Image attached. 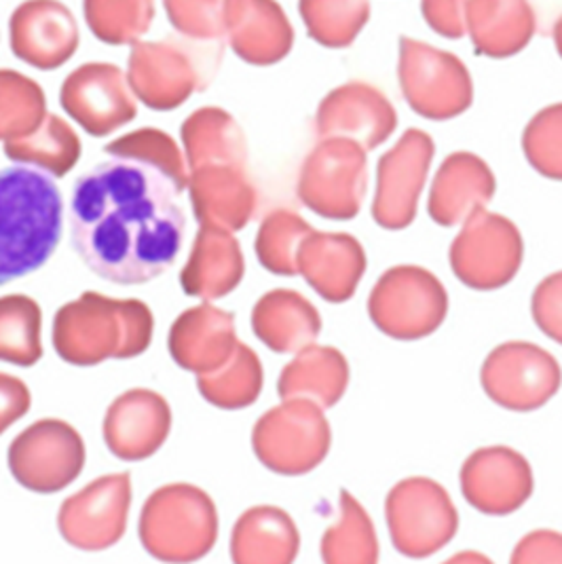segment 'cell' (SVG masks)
Masks as SVG:
<instances>
[{
  "instance_id": "1",
  "label": "cell",
  "mask_w": 562,
  "mask_h": 564,
  "mask_svg": "<svg viewBox=\"0 0 562 564\" xmlns=\"http://www.w3.org/2000/svg\"><path fill=\"white\" fill-rule=\"evenodd\" d=\"M110 159L77 178L68 202L71 243L83 264L117 285L159 278L182 252L186 178L174 140L142 129L106 147Z\"/></svg>"
},
{
  "instance_id": "2",
  "label": "cell",
  "mask_w": 562,
  "mask_h": 564,
  "mask_svg": "<svg viewBox=\"0 0 562 564\" xmlns=\"http://www.w3.org/2000/svg\"><path fill=\"white\" fill-rule=\"evenodd\" d=\"M64 232V197L36 167L0 170V288L36 273L55 254Z\"/></svg>"
},
{
  "instance_id": "3",
  "label": "cell",
  "mask_w": 562,
  "mask_h": 564,
  "mask_svg": "<svg viewBox=\"0 0 562 564\" xmlns=\"http://www.w3.org/2000/svg\"><path fill=\"white\" fill-rule=\"evenodd\" d=\"M220 52V43L186 36L138 41L129 53V85L154 110H174L204 87L205 66L216 68Z\"/></svg>"
},
{
  "instance_id": "4",
  "label": "cell",
  "mask_w": 562,
  "mask_h": 564,
  "mask_svg": "<svg viewBox=\"0 0 562 564\" xmlns=\"http://www.w3.org/2000/svg\"><path fill=\"white\" fill-rule=\"evenodd\" d=\"M372 324L396 340H421L448 315V294L432 271L419 264L387 269L368 296Z\"/></svg>"
},
{
  "instance_id": "5",
  "label": "cell",
  "mask_w": 562,
  "mask_h": 564,
  "mask_svg": "<svg viewBox=\"0 0 562 564\" xmlns=\"http://www.w3.org/2000/svg\"><path fill=\"white\" fill-rule=\"evenodd\" d=\"M398 80L410 108L430 121L457 119L474 104V78L455 53L400 36Z\"/></svg>"
},
{
  "instance_id": "6",
  "label": "cell",
  "mask_w": 562,
  "mask_h": 564,
  "mask_svg": "<svg viewBox=\"0 0 562 564\" xmlns=\"http://www.w3.org/2000/svg\"><path fill=\"white\" fill-rule=\"evenodd\" d=\"M385 520L393 547L409 558L434 556L460 531L448 490L425 476L404 478L387 492Z\"/></svg>"
},
{
  "instance_id": "7",
  "label": "cell",
  "mask_w": 562,
  "mask_h": 564,
  "mask_svg": "<svg viewBox=\"0 0 562 564\" xmlns=\"http://www.w3.org/2000/svg\"><path fill=\"white\" fill-rule=\"evenodd\" d=\"M366 191L368 151L347 138H322L301 170V202L328 220H352L364 206Z\"/></svg>"
},
{
  "instance_id": "8",
  "label": "cell",
  "mask_w": 562,
  "mask_h": 564,
  "mask_svg": "<svg viewBox=\"0 0 562 564\" xmlns=\"http://www.w3.org/2000/svg\"><path fill=\"white\" fill-rule=\"evenodd\" d=\"M448 260L463 285L493 292L518 275L525 260V241L510 218L480 209L463 223L451 243Z\"/></svg>"
},
{
  "instance_id": "9",
  "label": "cell",
  "mask_w": 562,
  "mask_h": 564,
  "mask_svg": "<svg viewBox=\"0 0 562 564\" xmlns=\"http://www.w3.org/2000/svg\"><path fill=\"white\" fill-rule=\"evenodd\" d=\"M480 386L488 400L506 411L536 412L559 393L562 368L536 343L508 340L486 356Z\"/></svg>"
},
{
  "instance_id": "10",
  "label": "cell",
  "mask_w": 562,
  "mask_h": 564,
  "mask_svg": "<svg viewBox=\"0 0 562 564\" xmlns=\"http://www.w3.org/2000/svg\"><path fill=\"white\" fill-rule=\"evenodd\" d=\"M333 432L322 406L292 398L264 414L256 425L255 446L260 462L278 474L301 476L328 457Z\"/></svg>"
},
{
  "instance_id": "11",
  "label": "cell",
  "mask_w": 562,
  "mask_h": 564,
  "mask_svg": "<svg viewBox=\"0 0 562 564\" xmlns=\"http://www.w3.org/2000/svg\"><path fill=\"white\" fill-rule=\"evenodd\" d=\"M434 156V138L417 128L407 129L400 140L381 154L372 199V220L381 229L404 231L414 223Z\"/></svg>"
},
{
  "instance_id": "12",
  "label": "cell",
  "mask_w": 562,
  "mask_h": 564,
  "mask_svg": "<svg viewBox=\"0 0 562 564\" xmlns=\"http://www.w3.org/2000/svg\"><path fill=\"white\" fill-rule=\"evenodd\" d=\"M463 499L485 516L518 512L536 490L529 459L510 446H485L474 451L461 467Z\"/></svg>"
},
{
  "instance_id": "13",
  "label": "cell",
  "mask_w": 562,
  "mask_h": 564,
  "mask_svg": "<svg viewBox=\"0 0 562 564\" xmlns=\"http://www.w3.org/2000/svg\"><path fill=\"white\" fill-rule=\"evenodd\" d=\"M398 128V110L383 91L366 80H349L333 89L317 108L320 138H347L366 151L385 144Z\"/></svg>"
},
{
  "instance_id": "14",
  "label": "cell",
  "mask_w": 562,
  "mask_h": 564,
  "mask_svg": "<svg viewBox=\"0 0 562 564\" xmlns=\"http://www.w3.org/2000/svg\"><path fill=\"white\" fill-rule=\"evenodd\" d=\"M129 87L128 75L119 66L91 62L64 80L60 102L91 135H106L138 112Z\"/></svg>"
},
{
  "instance_id": "15",
  "label": "cell",
  "mask_w": 562,
  "mask_h": 564,
  "mask_svg": "<svg viewBox=\"0 0 562 564\" xmlns=\"http://www.w3.org/2000/svg\"><path fill=\"white\" fill-rule=\"evenodd\" d=\"M11 52L39 70L64 66L78 50L75 13L60 0H24L9 20Z\"/></svg>"
},
{
  "instance_id": "16",
  "label": "cell",
  "mask_w": 562,
  "mask_h": 564,
  "mask_svg": "<svg viewBox=\"0 0 562 564\" xmlns=\"http://www.w3.org/2000/svg\"><path fill=\"white\" fill-rule=\"evenodd\" d=\"M497 193V178L483 156L469 151L451 153L437 167L428 214L437 227H460L485 209Z\"/></svg>"
},
{
  "instance_id": "17",
  "label": "cell",
  "mask_w": 562,
  "mask_h": 564,
  "mask_svg": "<svg viewBox=\"0 0 562 564\" xmlns=\"http://www.w3.org/2000/svg\"><path fill=\"white\" fill-rule=\"evenodd\" d=\"M366 269V250L349 232L311 231L299 250V271L328 303L349 301Z\"/></svg>"
},
{
  "instance_id": "18",
  "label": "cell",
  "mask_w": 562,
  "mask_h": 564,
  "mask_svg": "<svg viewBox=\"0 0 562 564\" xmlns=\"http://www.w3.org/2000/svg\"><path fill=\"white\" fill-rule=\"evenodd\" d=\"M227 41L246 64L273 66L294 47V26L278 0H230Z\"/></svg>"
},
{
  "instance_id": "19",
  "label": "cell",
  "mask_w": 562,
  "mask_h": 564,
  "mask_svg": "<svg viewBox=\"0 0 562 564\" xmlns=\"http://www.w3.org/2000/svg\"><path fill=\"white\" fill-rule=\"evenodd\" d=\"M465 22L474 52L490 59L525 52L537 32L531 0H469Z\"/></svg>"
},
{
  "instance_id": "20",
  "label": "cell",
  "mask_w": 562,
  "mask_h": 564,
  "mask_svg": "<svg viewBox=\"0 0 562 564\" xmlns=\"http://www.w3.org/2000/svg\"><path fill=\"white\" fill-rule=\"evenodd\" d=\"M349 377V361L338 349L311 343L281 372V398H303L322 409H333L345 395Z\"/></svg>"
},
{
  "instance_id": "21",
  "label": "cell",
  "mask_w": 562,
  "mask_h": 564,
  "mask_svg": "<svg viewBox=\"0 0 562 564\" xmlns=\"http://www.w3.org/2000/svg\"><path fill=\"white\" fill-rule=\"evenodd\" d=\"M258 338L278 354L301 351L322 333V317L305 296L292 290L269 292L255 308Z\"/></svg>"
},
{
  "instance_id": "22",
  "label": "cell",
  "mask_w": 562,
  "mask_h": 564,
  "mask_svg": "<svg viewBox=\"0 0 562 564\" xmlns=\"http://www.w3.org/2000/svg\"><path fill=\"white\" fill-rule=\"evenodd\" d=\"M233 554L250 563H290L299 552V531L278 508H256L239 522Z\"/></svg>"
},
{
  "instance_id": "23",
  "label": "cell",
  "mask_w": 562,
  "mask_h": 564,
  "mask_svg": "<svg viewBox=\"0 0 562 564\" xmlns=\"http://www.w3.org/2000/svg\"><path fill=\"white\" fill-rule=\"evenodd\" d=\"M322 558L331 564L379 561V538L372 518L349 490H341V518L322 539Z\"/></svg>"
},
{
  "instance_id": "24",
  "label": "cell",
  "mask_w": 562,
  "mask_h": 564,
  "mask_svg": "<svg viewBox=\"0 0 562 564\" xmlns=\"http://www.w3.org/2000/svg\"><path fill=\"white\" fill-rule=\"evenodd\" d=\"M307 34L326 50H347L370 22V0H299Z\"/></svg>"
},
{
  "instance_id": "25",
  "label": "cell",
  "mask_w": 562,
  "mask_h": 564,
  "mask_svg": "<svg viewBox=\"0 0 562 564\" xmlns=\"http://www.w3.org/2000/svg\"><path fill=\"white\" fill-rule=\"evenodd\" d=\"M85 24L106 45H136L154 22V0H83Z\"/></svg>"
},
{
  "instance_id": "26",
  "label": "cell",
  "mask_w": 562,
  "mask_h": 564,
  "mask_svg": "<svg viewBox=\"0 0 562 564\" xmlns=\"http://www.w3.org/2000/svg\"><path fill=\"white\" fill-rule=\"evenodd\" d=\"M7 154L13 161L52 165L55 172H66L77 163L78 138L55 115L43 117V123L36 131H30L28 138H13L7 142Z\"/></svg>"
},
{
  "instance_id": "27",
  "label": "cell",
  "mask_w": 562,
  "mask_h": 564,
  "mask_svg": "<svg viewBox=\"0 0 562 564\" xmlns=\"http://www.w3.org/2000/svg\"><path fill=\"white\" fill-rule=\"evenodd\" d=\"M311 235L307 223L294 212H273L258 232L256 252L260 262L280 275L299 273V250Z\"/></svg>"
},
{
  "instance_id": "28",
  "label": "cell",
  "mask_w": 562,
  "mask_h": 564,
  "mask_svg": "<svg viewBox=\"0 0 562 564\" xmlns=\"http://www.w3.org/2000/svg\"><path fill=\"white\" fill-rule=\"evenodd\" d=\"M45 94L26 75L0 70V138H22L41 126Z\"/></svg>"
},
{
  "instance_id": "29",
  "label": "cell",
  "mask_w": 562,
  "mask_h": 564,
  "mask_svg": "<svg viewBox=\"0 0 562 564\" xmlns=\"http://www.w3.org/2000/svg\"><path fill=\"white\" fill-rule=\"evenodd\" d=\"M182 138L193 154H214L229 161H244V133L229 112L220 108L197 110L182 128Z\"/></svg>"
},
{
  "instance_id": "30",
  "label": "cell",
  "mask_w": 562,
  "mask_h": 564,
  "mask_svg": "<svg viewBox=\"0 0 562 564\" xmlns=\"http://www.w3.org/2000/svg\"><path fill=\"white\" fill-rule=\"evenodd\" d=\"M522 153L539 176L562 182V102L541 108L527 123Z\"/></svg>"
},
{
  "instance_id": "31",
  "label": "cell",
  "mask_w": 562,
  "mask_h": 564,
  "mask_svg": "<svg viewBox=\"0 0 562 564\" xmlns=\"http://www.w3.org/2000/svg\"><path fill=\"white\" fill-rule=\"evenodd\" d=\"M230 0H163L170 24L180 36L223 43L227 39V13Z\"/></svg>"
},
{
  "instance_id": "32",
  "label": "cell",
  "mask_w": 562,
  "mask_h": 564,
  "mask_svg": "<svg viewBox=\"0 0 562 564\" xmlns=\"http://www.w3.org/2000/svg\"><path fill=\"white\" fill-rule=\"evenodd\" d=\"M531 315L541 333L562 345V271L539 282L531 299Z\"/></svg>"
},
{
  "instance_id": "33",
  "label": "cell",
  "mask_w": 562,
  "mask_h": 564,
  "mask_svg": "<svg viewBox=\"0 0 562 564\" xmlns=\"http://www.w3.org/2000/svg\"><path fill=\"white\" fill-rule=\"evenodd\" d=\"M467 4L469 0H421V15L435 34L457 41L467 36Z\"/></svg>"
},
{
  "instance_id": "34",
  "label": "cell",
  "mask_w": 562,
  "mask_h": 564,
  "mask_svg": "<svg viewBox=\"0 0 562 564\" xmlns=\"http://www.w3.org/2000/svg\"><path fill=\"white\" fill-rule=\"evenodd\" d=\"M514 564L562 563V535L556 531L539 529L518 541L511 552Z\"/></svg>"
},
{
  "instance_id": "35",
  "label": "cell",
  "mask_w": 562,
  "mask_h": 564,
  "mask_svg": "<svg viewBox=\"0 0 562 564\" xmlns=\"http://www.w3.org/2000/svg\"><path fill=\"white\" fill-rule=\"evenodd\" d=\"M552 39H554V45H556V52L561 55L562 59V15L556 20L554 30H552Z\"/></svg>"
}]
</instances>
